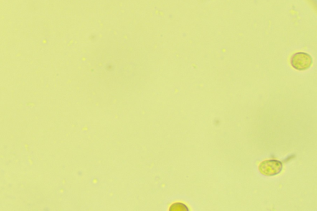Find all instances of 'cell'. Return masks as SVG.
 <instances>
[{
	"label": "cell",
	"instance_id": "obj_1",
	"mask_svg": "<svg viewBox=\"0 0 317 211\" xmlns=\"http://www.w3.org/2000/svg\"><path fill=\"white\" fill-rule=\"evenodd\" d=\"M283 165L282 162L278 160H267L263 161L259 165V171L266 176H275L282 171Z\"/></svg>",
	"mask_w": 317,
	"mask_h": 211
},
{
	"label": "cell",
	"instance_id": "obj_2",
	"mask_svg": "<svg viewBox=\"0 0 317 211\" xmlns=\"http://www.w3.org/2000/svg\"><path fill=\"white\" fill-rule=\"evenodd\" d=\"M313 64V58L308 53L299 52L294 54L291 58V65L296 70L304 71L308 70Z\"/></svg>",
	"mask_w": 317,
	"mask_h": 211
},
{
	"label": "cell",
	"instance_id": "obj_3",
	"mask_svg": "<svg viewBox=\"0 0 317 211\" xmlns=\"http://www.w3.org/2000/svg\"><path fill=\"white\" fill-rule=\"evenodd\" d=\"M171 211H189V208H187L186 205L182 204V203H176L172 206L171 208Z\"/></svg>",
	"mask_w": 317,
	"mask_h": 211
}]
</instances>
